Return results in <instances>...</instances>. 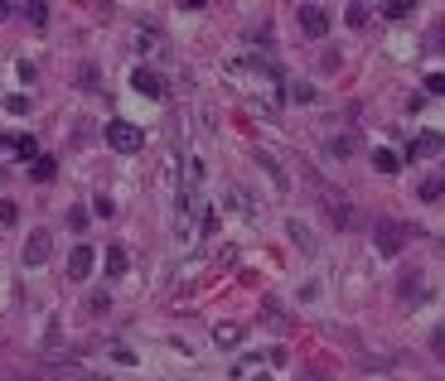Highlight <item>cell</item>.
I'll list each match as a JSON object with an SVG mask.
<instances>
[{
    "label": "cell",
    "instance_id": "cell-1",
    "mask_svg": "<svg viewBox=\"0 0 445 381\" xmlns=\"http://www.w3.org/2000/svg\"><path fill=\"white\" fill-rule=\"evenodd\" d=\"M107 145H111V150H121V155H136V150L145 145V130L131 126V121H111V126H107Z\"/></svg>",
    "mask_w": 445,
    "mask_h": 381
},
{
    "label": "cell",
    "instance_id": "cell-21",
    "mask_svg": "<svg viewBox=\"0 0 445 381\" xmlns=\"http://www.w3.org/2000/svg\"><path fill=\"white\" fill-rule=\"evenodd\" d=\"M5 111H10V116H24V111H29V96H10Z\"/></svg>",
    "mask_w": 445,
    "mask_h": 381
},
{
    "label": "cell",
    "instance_id": "cell-19",
    "mask_svg": "<svg viewBox=\"0 0 445 381\" xmlns=\"http://www.w3.org/2000/svg\"><path fill=\"white\" fill-rule=\"evenodd\" d=\"M213 338H218V343H237V323H218Z\"/></svg>",
    "mask_w": 445,
    "mask_h": 381
},
{
    "label": "cell",
    "instance_id": "cell-18",
    "mask_svg": "<svg viewBox=\"0 0 445 381\" xmlns=\"http://www.w3.org/2000/svg\"><path fill=\"white\" fill-rule=\"evenodd\" d=\"M68 227H73V232H88V208H73V212H68Z\"/></svg>",
    "mask_w": 445,
    "mask_h": 381
},
{
    "label": "cell",
    "instance_id": "cell-25",
    "mask_svg": "<svg viewBox=\"0 0 445 381\" xmlns=\"http://www.w3.org/2000/svg\"><path fill=\"white\" fill-rule=\"evenodd\" d=\"M15 217H19V212H15V203H0V222H5V227H10V222H15Z\"/></svg>",
    "mask_w": 445,
    "mask_h": 381
},
{
    "label": "cell",
    "instance_id": "cell-22",
    "mask_svg": "<svg viewBox=\"0 0 445 381\" xmlns=\"http://www.w3.org/2000/svg\"><path fill=\"white\" fill-rule=\"evenodd\" d=\"M330 150L339 155V160H348V155H353V140H343V135H339V140H330Z\"/></svg>",
    "mask_w": 445,
    "mask_h": 381
},
{
    "label": "cell",
    "instance_id": "cell-13",
    "mask_svg": "<svg viewBox=\"0 0 445 381\" xmlns=\"http://www.w3.org/2000/svg\"><path fill=\"white\" fill-rule=\"evenodd\" d=\"M286 232L296 237V246H300V251H315V237H310V227H305V222H291Z\"/></svg>",
    "mask_w": 445,
    "mask_h": 381
},
{
    "label": "cell",
    "instance_id": "cell-4",
    "mask_svg": "<svg viewBox=\"0 0 445 381\" xmlns=\"http://www.w3.org/2000/svg\"><path fill=\"white\" fill-rule=\"evenodd\" d=\"M300 29H305V34H330V15H325L315 0H305V5H300Z\"/></svg>",
    "mask_w": 445,
    "mask_h": 381
},
{
    "label": "cell",
    "instance_id": "cell-17",
    "mask_svg": "<svg viewBox=\"0 0 445 381\" xmlns=\"http://www.w3.org/2000/svg\"><path fill=\"white\" fill-rule=\"evenodd\" d=\"M421 198H426V203L445 198V179H426V184H421Z\"/></svg>",
    "mask_w": 445,
    "mask_h": 381
},
{
    "label": "cell",
    "instance_id": "cell-12",
    "mask_svg": "<svg viewBox=\"0 0 445 381\" xmlns=\"http://www.w3.org/2000/svg\"><path fill=\"white\" fill-rule=\"evenodd\" d=\"M126 266H131L126 246H107V276H126Z\"/></svg>",
    "mask_w": 445,
    "mask_h": 381
},
{
    "label": "cell",
    "instance_id": "cell-6",
    "mask_svg": "<svg viewBox=\"0 0 445 381\" xmlns=\"http://www.w3.org/2000/svg\"><path fill=\"white\" fill-rule=\"evenodd\" d=\"M92 266H97V251H92V246H78V251L68 256V276H73V280H88Z\"/></svg>",
    "mask_w": 445,
    "mask_h": 381
},
{
    "label": "cell",
    "instance_id": "cell-11",
    "mask_svg": "<svg viewBox=\"0 0 445 381\" xmlns=\"http://www.w3.org/2000/svg\"><path fill=\"white\" fill-rule=\"evenodd\" d=\"M29 174H34V184H49V179L58 174V164H54V155H39V160L29 164Z\"/></svg>",
    "mask_w": 445,
    "mask_h": 381
},
{
    "label": "cell",
    "instance_id": "cell-14",
    "mask_svg": "<svg viewBox=\"0 0 445 381\" xmlns=\"http://www.w3.org/2000/svg\"><path fill=\"white\" fill-rule=\"evenodd\" d=\"M24 19L29 24H44L49 19V0H24Z\"/></svg>",
    "mask_w": 445,
    "mask_h": 381
},
{
    "label": "cell",
    "instance_id": "cell-16",
    "mask_svg": "<svg viewBox=\"0 0 445 381\" xmlns=\"http://www.w3.org/2000/svg\"><path fill=\"white\" fill-rule=\"evenodd\" d=\"M412 5H416V0H387L382 15H387V19H402V15H412Z\"/></svg>",
    "mask_w": 445,
    "mask_h": 381
},
{
    "label": "cell",
    "instance_id": "cell-20",
    "mask_svg": "<svg viewBox=\"0 0 445 381\" xmlns=\"http://www.w3.org/2000/svg\"><path fill=\"white\" fill-rule=\"evenodd\" d=\"M426 92L445 96V73H426Z\"/></svg>",
    "mask_w": 445,
    "mask_h": 381
},
{
    "label": "cell",
    "instance_id": "cell-15",
    "mask_svg": "<svg viewBox=\"0 0 445 381\" xmlns=\"http://www.w3.org/2000/svg\"><path fill=\"white\" fill-rule=\"evenodd\" d=\"M397 294H402V299H421V294H426V289H421V276H402Z\"/></svg>",
    "mask_w": 445,
    "mask_h": 381
},
{
    "label": "cell",
    "instance_id": "cell-3",
    "mask_svg": "<svg viewBox=\"0 0 445 381\" xmlns=\"http://www.w3.org/2000/svg\"><path fill=\"white\" fill-rule=\"evenodd\" d=\"M373 242H378V251H382V256H397V251H402V227L382 217V222L373 227Z\"/></svg>",
    "mask_w": 445,
    "mask_h": 381
},
{
    "label": "cell",
    "instance_id": "cell-10",
    "mask_svg": "<svg viewBox=\"0 0 445 381\" xmlns=\"http://www.w3.org/2000/svg\"><path fill=\"white\" fill-rule=\"evenodd\" d=\"M373 169H378V174H397V169H402V155L382 145V150H373Z\"/></svg>",
    "mask_w": 445,
    "mask_h": 381
},
{
    "label": "cell",
    "instance_id": "cell-8",
    "mask_svg": "<svg viewBox=\"0 0 445 381\" xmlns=\"http://www.w3.org/2000/svg\"><path fill=\"white\" fill-rule=\"evenodd\" d=\"M330 222L339 227V232H353V227H363L358 208H348V203H330Z\"/></svg>",
    "mask_w": 445,
    "mask_h": 381
},
{
    "label": "cell",
    "instance_id": "cell-9",
    "mask_svg": "<svg viewBox=\"0 0 445 381\" xmlns=\"http://www.w3.org/2000/svg\"><path fill=\"white\" fill-rule=\"evenodd\" d=\"M131 87H136V92H145V96H160V92H165V87H160V78H155L150 68H136V73H131Z\"/></svg>",
    "mask_w": 445,
    "mask_h": 381
},
{
    "label": "cell",
    "instance_id": "cell-26",
    "mask_svg": "<svg viewBox=\"0 0 445 381\" xmlns=\"http://www.w3.org/2000/svg\"><path fill=\"white\" fill-rule=\"evenodd\" d=\"M431 44H436V49H445V24H441V29H431Z\"/></svg>",
    "mask_w": 445,
    "mask_h": 381
},
{
    "label": "cell",
    "instance_id": "cell-23",
    "mask_svg": "<svg viewBox=\"0 0 445 381\" xmlns=\"http://www.w3.org/2000/svg\"><path fill=\"white\" fill-rule=\"evenodd\" d=\"M363 19H368V10H363V5H348V24L363 29Z\"/></svg>",
    "mask_w": 445,
    "mask_h": 381
},
{
    "label": "cell",
    "instance_id": "cell-7",
    "mask_svg": "<svg viewBox=\"0 0 445 381\" xmlns=\"http://www.w3.org/2000/svg\"><path fill=\"white\" fill-rule=\"evenodd\" d=\"M0 150H15L19 160H39V145H34V135H0Z\"/></svg>",
    "mask_w": 445,
    "mask_h": 381
},
{
    "label": "cell",
    "instance_id": "cell-5",
    "mask_svg": "<svg viewBox=\"0 0 445 381\" xmlns=\"http://www.w3.org/2000/svg\"><path fill=\"white\" fill-rule=\"evenodd\" d=\"M441 150H445V135H436V130H421V135L412 140V150H407V155H412V160H431V155H441Z\"/></svg>",
    "mask_w": 445,
    "mask_h": 381
},
{
    "label": "cell",
    "instance_id": "cell-27",
    "mask_svg": "<svg viewBox=\"0 0 445 381\" xmlns=\"http://www.w3.org/2000/svg\"><path fill=\"white\" fill-rule=\"evenodd\" d=\"M179 5H184V10H199V5H209V0H179Z\"/></svg>",
    "mask_w": 445,
    "mask_h": 381
},
{
    "label": "cell",
    "instance_id": "cell-28",
    "mask_svg": "<svg viewBox=\"0 0 445 381\" xmlns=\"http://www.w3.org/2000/svg\"><path fill=\"white\" fill-rule=\"evenodd\" d=\"M5 15H10V5H5V0H0V19H5Z\"/></svg>",
    "mask_w": 445,
    "mask_h": 381
},
{
    "label": "cell",
    "instance_id": "cell-2",
    "mask_svg": "<svg viewBox=\"0 0 445 381\" xmlns=\"http://www.w3.org/2000/svg\"><path fill=\"white\" fill-rule=\"evenodd\" d=\"M49 251H54V232H29V242H24V266H44L49 261Z\"/></svg>",
    "mask_w": 445,
    "mask_h": 381
},
{
    "label": "cell",
    "instance_id": "cell-24",
    "mask_svg": "<svg viewBox=\"0 0 445 381\" xmlns=\"http://www.w3.org/2000/svg\"><path fill=\"white\" fill-rule=\"evenodd\" d=\"M107 304H111L107 294H92V299H88V309H92V314H107Z\"/></svg>",
    "mask_w": 445,
    "mask_h": 381
}]
</instances>
